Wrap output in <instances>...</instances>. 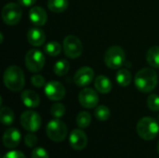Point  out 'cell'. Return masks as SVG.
<instances>
[{
	"label": "cell",
	"instance_id": "1",
	"mask_svg": "<svg viewBox=\"0 0 159 158\" xmlns=\"http://www.w3.org/2000/svg\"><path fill=\"white\" fill-rule=\"evenodd\" d=\"M134 83L138 90L143 93H149L157 85V72L152 68H143L136 74Z\"/></svg>",
	"mask_w": 159,
	"mask_h": 158
},
{
	"label": "cell",
	"instance_id": "2",
	"mask_svg": "<svg viewBox=\"0 0 159 158\" xmlns=\"http://www.w3.org/2000/svg\"><path fill=\"white\" fill-rule=\"evenodd\" d=\"M3 81L6 88L9 90L20 91L24 87V74L19 66L11 65L5 70Z\"/></svg>",
	"mask_w": 159,
	"mask_h": 158
},
{
	"label": "cell",
	"instance_id": "3",
	"mask_svg": "<svg viewBox=\"0 0 159 158\" xmlns=\"http://www.w3.org/2000/svg\"><path fill=\"white\" fill-rule=\"evenodd\" d=\"M137 132L142 139L152 141L158 135L159 123L153 117H143L137 124Z\"/></svg>",
	"mask_w": 159,
	"mask_h": 158
},
{
	"label": "cell",
	"instance_id": "4",
	"mask_svg": "<svg viewBox=\"0 0 159 158\" xmlns=\"http://www.w3.org/2000/svg\"><path fill=\"white\" fill-rule=\"evenodd\" d=\"M126 61L124 49L119 46H112L104 54V63L110 69H119Z\"/></svg>",
	"mask_w": 159,
	"mask_h": 158
},
{
	"label": "cell",
	"instance_id": "5",
	"mask_svg": "<svg viewBox=\"0 0 159 158\" xmlns=\"http://www.w3.org/2000/svg\"><path fill=\"white\" fill-rule=\"evenodd\" d=\"M46 131L48 137L55 142H63L66 139L68 132L66 125L59 118L49 121L48 124L47 125Z\"/></svg>",
	"mask_w": 159,
	"mask_h": 158
},
{
	"label": "cell",
	"instance_id": "6",
	"mask_svg": "<svg viewBox=\"0 0 159 158\" xmlns=\"http://www.w3.org/2000/svg\"><path fill=\"white\" fill-rule=\"evenodd\" d=\"M45 56L38 49H30L25 55V65L32 73L40 72L45 65Z\"/></svg>",
	"mask_w": 159,
	"mask_h": 158
},
{
	"label": "cell",
	"instance_id": "7",
	"mask_svg": "<svg viewBox=\"0 0 159 158\" xmlns=\"http://www.w3.org/2000/svg\"><path fill=\"white\" fill-rule=\"evenodd\" d=\"M63 50L70 59H76L83 52V45L80 39L73 34L67 35L63 40Z\"/></svg>",
	"mask_w": 159,
	"mask_h": 158
},
{
	"label": "cell",
	"instance_id": "8",
	"mask_svg": "<svg viewBox=\"0 0 159 158\" xmlns=\"http://www.w3.org/2000/svg\"><path fill=\"white\" fill-rule=\"evenodd\" d=\"M22 10L20 4L8 3L4 6L2 9V19L7 25L17 24L21 18Z\"/></svg>",
	"mask_w": 159,
	"mask_h": 158
},
{
	"label": "cell",
	"instance_id": "9",
	"mask_svg": "<svg viewBox=\"0 0 159 158\" xmlns=\"http://www.w3.org/2000/svg\"><path fill=\"white\" fill-rule=\"evenodd\" d=\"M20 125L22 128L29 132L37 131L42 124L40 115L32 110H27L23 112L20 115Z\"/></svg>",
	"mask_w": 159,
	"mask_h": 158
},
{
	"label": "cell",
	"instance_id": "10",
	"mask_svg": "<svg viewBox=\"0 0 159 158\" xmlns=\"http://www.w3.org/2000/svg\"><path fill=\"white\" fill-rule=\"evenodd\" d=\"M78 100H79V103L83 107L87 109H92L97 107L99 102V96L93 88H86L80 91Z\"/></svg>",
	"mask_w": 159,
	"mask_h": 158
},
{
	"label": "cell",
	"instance_id": "11",
	"mask_svg": "<svg viewBox=\"0 0 159 158\" xmlns=\"http://www.w3.org/2000/svg\"><path fill=\"white\" fill-rule=\"evenodd\" d=\"M45 94L51 101H60L65 96V88L58 81H49L45 86Z\"/></svg>",
	"mask_w": 159,
	"mask_h": 158
},
{
	"label": "cell",
	"instance_id": "12",
	"mask_svg": "<svg viewBox=\"0 0 159 158\" xmlns=\"http://www.w3.org/2000/svg\"><path fill=\"white\" fill-rule=\"evenodd\" d=\"M94 78V71L92 68L84 66L79 68L74 76V82L78 87H87Z\"/></svg>",
	"mask_w": 159,
	"mask_h": 158
},
{
	"label": "cell",
	"instance_id": "13",
	"mask_svg": "<svg viewBox=\"0 0 159 158\" xmlns=\"http://www.w3.org/2000/svg\"><path fill=\"white\" fill-rule=\"evenodd\" d=\"M70 145L74 150H83L88 144V137L81 129H74L70 134Z\"/></svg>",
	"mask_w": 159,
	"mask_h": 158
},
{
	"label": "cell",
	"instance_id": "14",
	"mask_svg": "<svg viewBox=\"0 0 159 158\" xmlns=\"http://www.w3.org/2000/svg\"><path fill=\"white\" fill-rule=\"evenodd\" d=\"M29 20L34 25L37 27L43 26L48 20L47 11L42 7H34L29 10Z\"/></svg>",
	"mask_w": 159,
	"mask_h": 158
},
{
	"label": "cell",
	"instance_id": "15",
	"mask_svg": "<svg viewBox=\"0 0 159 158\" xmlns=\"http://www.w3.org/2000/svg\"><path fill=\"white\" fill-rule=\"evenodd\" d=\"M20 142V133L15 128L7 129L3 135V143L5 147L13 149L19 145Z\"/></svg>",
	"mask_w": 159,
	"mask_h": 158
},
{
	"label": "cell",
	"instance_id": "16",
	"mask_svg": "<svg viewBox=\"0 0 159 158\" xmlns=\"http://www.w3.org/2000/svg\"><path fill=\"white\" fill-rule=\"evenodd\" d=\"M27 40L32 46L40 47L45 43L46 34L42 29L38 28L36 26V27L29 29V31L27 33Z\"/></svg>",
	"mask_w": 159,
	"mask_h": 158
},
{
	"label": "cell",
	"instance_id": "17",
	"mask_svg": "<svg viewBox=\"0 0 159 158\" xmlns=\"http://www.w3.org/2000/svg\"><path fill=\"white\" fill-rule=\"evenodd\" d=\"M21 101L28 108H36L40 103V98L34 90L26 89L21 93Z\"/></svg>",
	"mask_w": 159,
	"mask_h": 158
},
{
	"label": "cell",
	"instance_id": "18",
	"mask_svg": "<svg viewBox=\"0 0 159 158\" xmlns=\"http://www.w3.org/2000/svg\"><path fill=\"white\" fill-rule=\"evenodd\" d=\"M94 87L97 89L98 92L102 93V94H107L112 90V82L111 80L102 74L98 75L95 80H94Z\"/></svg>",
	"mask_w": 159,
	"mask_h": 158
},
{
	"label": "cell",
	"instance_id": "19",
	"mask_svg": "<svg viewBox=\"0 0 159 158\" xmlns=\"http://www.w3.org/2000/svg\"><path fill=\"white\" fill-rule=\"evenodd\" d=\"M116 82L121 87H128L132 81V74L131 73L125 68L119 69L116 74Z\"/></svg>",
	"mask_w": 159,
	"mask_h": 158
},
{
	"label": "cell",
	"instance_id": "20",
	"mask_svg": "<svg viewBox=\"0 0 159 158\" xmlns=\"http://www.w3.org/2000/svg\"><path fill=\"white\" fill-rule=\"evenodd\" d=\"M146 61L153 68H159V46H154L149 48L146 54Z\"/></svg>",
	"mask_w": 159,
	"mask_h": 158
},
{
	"label": "cell",
	"instance_id": "21",
	"mask_svg": "<svg viewBox=\"0 0 159 158\" xmlns=\"http://www.w3.org/2000/svg\"><path fill=\"white\" fill-rule=\"evenodd\" d=\"M68 0H48V7L54 13H61L68 7Z\"/></svg>",
	"mask_w": 159,
	"mask_h": 158
},
{
	"label": "cell",
	"instance_id": "22",
	"mask_svg": "<svg viewBox=\"0 0 159 158\" xmlns=\"http://www.w3.org/2000/svg\"><path fill=\"white\" fill-rule=\"evenodd\" d=\"M0 119L3 125L5 126H10L13 124L15 119V115L13 111L7 106H4L0 110Z\"/></svg>",
	"mask_w": 159,
	"mask_h": 158
},
{
	"label": "cell",
	"instance_id": "23",
	"mask_svg": "<svg viewBox=\"0 0 159 158\" xmlns=\"http://www.w3.org/2000/svg\"><path fill=\"white\" fill-rule=\"evenodd\" d=\"M70 64L66 60H60L55 62L53 66V72L58 76H63L69 72Z\"/></svg>",
	"mask_w": 159,
	"mask_h": 158
},
{
	"label": "cell",
	"instance_id": "24",
	"mask_svg": "<svg viewBox=\"0 0 159 158\" xmlns=\"http://www.w3.org/2000/svg\"><path fill=\"white\" fill-rule=\"evenodd\" d=\"M94 115L95 117L100 120V121H106L109 119L110 115H111V112L109 110V108L105 105H99L96 107L95 111H94Z\"/></svg>",
	"mask_w": 159,
	"mask_h": 158
},
{
	"label": "cell",
	"instance_id": "25",
	"mask_svg": "<svg viewBox=\"0 0 159 158\" xmlns=\"http://www.w3.org/2000/svg\"><path fill=\"white\" fill-rule=\"evenodd\" d=\"M91 123V115L88 112H80L76 116V125L80 129L88 128Z\"/></svg>",
	"mask_w": 159,
	"mask_h": 158
},
{
	"label": "cell",
	"instance_id": "26",
	"mask_svg": "<svg viewBox=\"0 0 159 158\" xmlns=\"http://www.w3.org/2000/svg\"><path fill=\"white\" fill-rule=\"evenodd\" d=\"M44 51L45 53H47L48 56H52V57H55V56H58L61 51V45L56 42V41H51L49 43H48L45 47H44Z\"/></svg>",
	"mask_w": 159,
	"mask_h": 158
},
{
	"label": "cell",
	"instance_id": "27",
	"mask_svg": "<svg viewBox=\"0 0 159 158\" xmlns=\"http://www.w3.org/2000/svg\"><path fill=\"white\" fill-rule=\"evenodd\" d=\"M50 113L55 118H61L65 114V106L62 103L56 102L51 106Z\"/></svg>",
	"mask_w": 159,
	"mask_h": 158
},
{
	"label": "cell",
	"instance_id": "28",
	"mask_svg": "<svg viewBox=\"0 0 159 158\" xmlns=\"http://www.w3.org/2000/svg\"><path fill=\"white\" fill-rule=\"evenodd\" d=\"M147 106L153 112L159 111V95L151 94L147 99Z\"/></svg>",
	"mask_w": 159,
	"mask_h": 158
},
{
	"label": "cell",
	"instance_id": "29",
	"mask_svg": "<svg viewBox=\"0 0 159 158\" xmlns=\"http://www.w3.org/2000/svg\"><path fill=\"white\" fill-rule=\"evenodd\" d=\"M31 82L35 88H42L46 86V80L41 74H34L31 77Z\"/></svg>",
	"mask_w": 159,
	"mask_h": 158
},
{
	"label": "cell",
	"instance_id": "30",
	"mask_svg": "<svg viewBox=\"0 0 159 158\" xmlns=\"http://www.w3.org/2000/svg\"><path fill=\"white\" fill-rule=\"evenodd\" d=\"M24 142L29 148L34 147L37 143V137L34 134V132H30L24 137Z\"/></svg>",
	"mask_w": 159,
	"mask_h": 158
},
{
	"label": "cell",
	"instance_id": "31",
	"mask_svg": "<svg viewBox=\"0 0 159 158\" xmlns=\"http://www.w3.org/2000/svg\"><path fill=\"white\" fill-rule=\"evenodd\" d=\"M32 158H49L48 153L47 150L41 147H36L32 152Z\"/></svg>",
	"mask_w": 159,
	"mask_h": 158
},
{
	"label": "cell",
	"instance_id": "32",
	"mask_svg": "<svg viewBox=\"0 0 159 158\" xmlns=\"http://www.w3.org/2000/svg\"><path fill=\"white\" fill-rule=\"evenodd\" d=\"M3 158H26L24 154L20 151H10L7 153Z\"/></svg>",
	"mask_w": 159,
	"mask_h": 158
},
{
	"label": "cell",
	"instance_id": "33",
	"mask_svg": "<svg viewBox=\"0 0 159 158\" xmlns=\"http://www.w3.org/2000/svg\"><path fill=\"white\" fill-rule=\"evenodd\" d=\"M19 4L24 7H32L35 2L36 0H18Z\"/></svg>",
	"mask_w": 159,
	"mask_h": 158
},
{
	"label": "cell",
	"instance_id": "34",
	"mask_svg": "<svg viewBox=\"0 0 159 158\" xmlns=\"http://www.w3.org/2000/svg\"><path fill=\"white\" fill-rule=\"evenodd\" d=\"M0 36H1V41H0V43H2V42H3V34H2V33L0 34Z\"/></svg>",
	"mask_w": 159,
	"mask_h": 158
},
{
	"label": "cell",
	"instance_id": "35",
	"mask_svg": "<svg viewBox=\"0 0 159 158\" xmlns=\"http://www.w3.org/2000/svg\"><path fill=\"white\" fill-rule=\"evenodd\" d=\"M157 152H158V154H159V141H158V143H157Z\"/></svg>",
	"mask_w": 159,
	"mask_h": 158
},
{
	"label": "cell",
	"instance_id": "36",
	"mask_svg": "<svg viewBox=\"0 0 159 158\" xmlns=\"http://www.w3.org/2000/svg\"><path fill=\"white\" fill-rule=\"evenodd\" d=\"M158 123H159V115H158Z\"/></svg>",
	"mask_w": 159,
	"mask_h": 158
}]
</instances>
